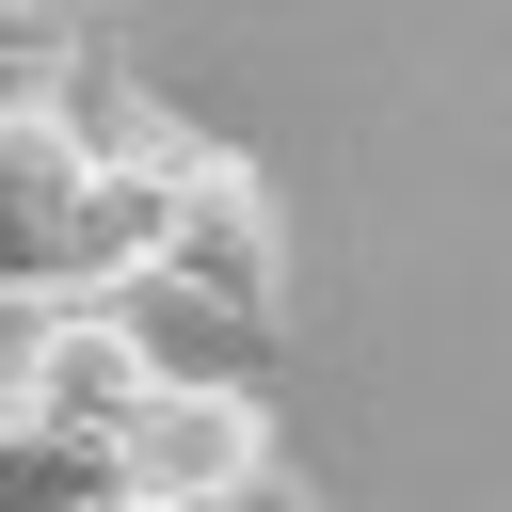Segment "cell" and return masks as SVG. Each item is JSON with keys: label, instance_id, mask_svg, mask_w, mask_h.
<instances>
[{"label": "cell", "instance_id": "cell-4", "mask_svg": "<svg viewBox=\"0 0 512 512\" xmlns=\"http://www.w3.org/2000/svg\"><path fill=\"white\" fill-rule=\"evenodd\" d=\"M96 512H256V496H96Z\"/></svg>", "mask_w": 512, "mask_h": 512}, {"label": "cell", "instance_id": "cell-3", "mask_svg": "<svg viewBox=\"0 0 512 512\" xmlns=\"http://www.w3.org/2000/svg\"><path fill=\"white\" fill-rule=\"evenodd\" d=\"M112 0H0V64H48V48H96Z\"/></svg>", "mask_w": 512, "mask_h": 512}, {"label": "cell", "instance_id": "cell-1", "mask_svg": "<svg viewBox=\"0 0 512 512\" xmlns=\"http://www.w3.org/2000/svg\"><path fill=\"white\" fill-rule=\"evenodd\" d=\"M176 160H192V128L160 96H112L80 48L0 64V304H32V320L112 304L160 256Z\"/></svg>", "mask_w": 512, "mask_h": 512}, {"label": "cell", "instance_id": "cell-2", "mask_svg": "<svg viewBox=\"0 0 512 512\" xmlns=\"http://www.w3.org/2000/svg\"><path fill=\"white\" fill-rule=\"evenodd\" d=\"M160 288H192L224 336H272L288 320V224H272V176L240 160V144H208L192 128V160H176V192H160V256H144Z\"/></svg>", "mask_w": 512, "mask_h": 512}]
</instances>
